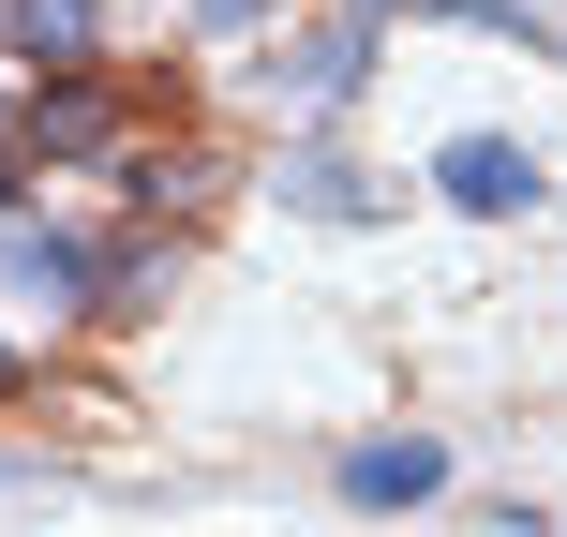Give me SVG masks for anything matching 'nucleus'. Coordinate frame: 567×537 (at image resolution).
<instances>
[{
	"label": "nucleus",
	"instance_id": "nucleus-1",
	"mask_svg": "<svg viewBox=\"0 0 567 537\" xmlns=\"http://www.w3.org/2000/svg\"><path fill=\"white\" fill-rule=\"evenodd\" d=\"M135 135H150V105L120 75H30V149L16 165H120Z\"/></svg>",
	"mask_w": 567,
	"mask_h": 537
},
{
	"label": "nucleus",
	"instance_id": "nucleus-2",
	"mask_svg": "<svg viewBox=\"0 0 567 537\" xmlns=\"http://www.w3.org/2000/svg\"><path fill=\"white\" fill-rule=\"evenodd\" d=\"M284 105H299V135H343V105H359V75H373V16L343 0V16H313V30H284Z\"/></svg>",
	"mask_w": 567,
	"mask_h": 537
},
{
	"label": "nucleus",
	"instance_id": "nucleus-3",
	"mask_svg": "<svg viewBox=\"0 0 567 537\" xmlns=\"http://www.w3.org/2000/svg\"><path fill=\"white\" fill-rule=\"evenodd\" d=\"M419 179H433V195L463 209V225H523V209L553 195V165H538L523 135H493V120H478V135H449V149H433Z\"/></svg>",
	"mask_w": 567,
	"mask_h": 537
},
{
	"label": "nucleus",
	"instance_id": "nucleus-4",
	"mask_svg": "<svg viewBox=\"0 0 567 537\" xmlns=\"http://www.w3.org/2000/svg\"><path fill=\"white\" fill-rule=\"evenodd\" d=\"M449 478H463V448H449V433H359V448L329 463V493H343V508H433Z\"/></svg>",
	"mask_w": 567,
	"mask_h": 537
},
{
	"label": "nucleus",
	"instance_id": "nucleus-5",
	"mask_svg": "<svg viewBox=\"0 0 567 537\" xmlns=\"http://www.w3.org/2000/svg\"><path fill=\"white\" fill-rule=\"evenodd\" d=\"M269 195L299 209V225H389V209H403L373 165H343V135H284V179H269Z\"/></svg>",
	"mask_w": 567,
	"mask_h": 537
},
{
	"label": "nucleus",
	"instance_id": "nucleus-6",
	"mask_svg": "<svg viewBox=\"0 0 567 537\" xmlns=\"http://www.w3.org/2000/svg\"><path fill=\"white\" fill-rule=\"evenodd\" d=\"M0 299H16V313H45V329H60V313H90V239H75V225H30V209H16V225H0Z\"/></svg>",
	"mask_w": 567,
	"mask_h": 537
},
{
	"label": "nucleus",
	"instance_id": "nucleus-7",
	"mask_svg": "<svg viewBox=\"0 0 567 537\" xmlns=\"http://www.w3.org/2000/svg\"><path fill=\"white\" fill-rule=\"evenodd\" d=\"M179 283V239L165 225H120V239H90V329H135L150 299Z\"/></svg>",
	"mask_w": 567,
	"mask_h": 537
},
{
	"label": "nucleus",
	"instance_id": "nucleus-8",
	"mask_svg": "<svg viewBox=\"0 0 567 537\" xmlns=\"http://www.w3.org/2000/svg\"><path fill=\"white\" fill-rule=\"evenodd\" d=\"M0 45L45 60V75H90V45H105V0H0Z\"/></svg>",
	"mask_w": 567,
	"mask_h": 537
},
{
	"label": "nucleus",
	"instance_id": "nucleus-9",
	"mask_svg": "<svg viewBox=\"0 0 567 537\" xmlns=\"http://www.w3.org/2000/svg\"><path fill=\"white\" fill-rule=\"evenodd\" d=\"M16 149H30V75L0 60V165H16ZM16 179H30V165H16Z\"/></svg>",
	"mask_w": 567,
	"mask_h": 537
},
{
	"label": "nucleus",
	"instance_id": "nucleus-10",
	"mask_svg": "<svg viewBox=\"0 0 567 537\" xmlns=\"http://www.w3.org/2000/svg\"><path fill=\"white\" fill-rule=\"evenodd\" d=\"M255 16H284V0H195V30H255Z\"/></svg>",
	"mask_w": 567,
	"mask_h": 537
},
{
	"label": "nucleus",
	"instance_id": "nucleus-11",
	"mask_svg": "<svg viewBox=\"0 0 567 537\" xmlns=\"http://www.w3.org/2000/svg\"><path fill=\"white\" fill-rule=\"evenodd\" d=\"M0 389H30V343H16V329H0Z\"/></svg>",
	"mask_w": 567,
	"mask_h": 537
}]
</instances>
